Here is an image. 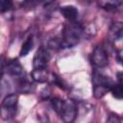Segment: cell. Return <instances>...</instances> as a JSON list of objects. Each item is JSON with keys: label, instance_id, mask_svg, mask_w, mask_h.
<instances>
[{"label": "cell", "instance_id": "cell-1", "mask_svg": "<svg viewBox=\"0 0 123 123\" xmlns=\"http://www.w3.org/2000/svg\"><path fill=\"white\" fill-rule=\"evenodd\" d=\"M51 104L63 123L74 122L77 116V106L72 99H61L56 97L51 100Z\"/></svg>", "mask_w": 123, "mask_h": 123}, {"label": "cell", "instance_id": "cell-2", "mask_svg": "<svg viewBox=\"0 0 123 123\" xmlns=\"http://www.w3.org/2000/svg\"><path fill=\"white\" fill-rule=\"evenodd\" d=\"M84 32L83 26L76 21L66 23L62 30V39L61 40L62 47L75 46L80 41Z\"/></svg>", "mask_w": 123, "mask_h": 123}, {"label": "cell", "instance_id": "cell-3", "mask_svg": "<svg viewBox=\"0 0 123 123\" xmlns=\"http://www.w3.org/2000/svg\"><path fill=\"white\" fill-rule=\"evenodd\" d=\"M112 80L98 71H94L92 74V85H93V95L95 98L100 99L111 90L113 86Z\"/></svg>", "mask_w": 123, "mask_h": 123}, {"label": "cell", "instance_id": "cell-4", "mask_svg": "<svg viewBox=\"0 0 123 123\" xmlns=\"http://www.w3.org/2000/svg\"><path fill=\"white\" fill-rule=\"evenodd\" d=\"M18 96L15 93L7 95L0 105V117L3 120L12 119L17 111Z\"/></svg>", "mask_w": 123, "mask_h": 123}, {"label": "cell", "instance_id": "cell-5", "mask_svg": "<svg viewBox=\"0 0 123 123\" xmlns=\"http://www.w3.org/2000/svg\"><path fill=\"white\" fill-rule=\"evenodd\" d=\"M91 62L96 67H105L109 63V56L102 44H98L92 51L91 54Z\"/></svg>", "mask_w": 123, "mask_h": 123}, {"label": "cell", "instance_id": "cell-6", "mask_svg": "<svg viewBox=\"0 0 123 123\" xmlns=\"http://www.w3.org/2000/svg\"><path fill=\"white\" fill-rule=\"evenodd\" d=\"M50 61V54L44 46H40L33 59V69H39V68H46Z\"/></svg>", "mask_w": 123, "mask_h": 123}, {"label": "cell", "instance_id": "cell-7", "mask_svg": "<svg viewBox=\"0 0 123 123\" xmlns=\"http://www.w3.org/2000/svg\"><path fill=\"white\" fill-rule=\"evenodd\" d=\"M5 71L12 76L19 77L23 73V66L21 65V63L19 62L17 59H13V60L7 62Z\"/></svg>", "mask_w": 123, "mask_h": 123}, {"label": "cell", "instance_id": "cell-8", "mask_svg": "<svg viewBox=\"0 0 123 123\" xmlns=\"http://www.w3.org/2000/svg\"><path fill=\"white\" fill-rule=\"evenodd\" d=\"M61 13L62 14V16L68 20V22H74L76 21V19L78 18L79 15V11L75 6L72 5H65L62 6L60 9Z\"/></svg>", "mask_w": 123, "mask_h": 123}, {"label": "cell", "instance_id": "cell-9", "mask_svg": "<svg viewBox=\"0 0 123 123\" xmlns=\"http://www.w3.org/2000/svg\"><path fill=\"white\" fill-rule=\"evenodd\" d=\"M122 32H123V27L120 22H114L109 32V38L112 43H115L116 41H120L122 38Z\"/></svg>", "mask_w": 123, "mask_h": 123}, {"label": "cell", "instance_id": "cell-10", "mask_svg": "<svg viewBox=\"0 0 123 123\" xmlns=\"http://www.w3.org/2000/svg\"><path fill=\"white\" fill-rule=\"evenodd\" d=\"M32 79L37 83H45L48 79V72L46 68H39V69H33L31 72Z\"/></svg>", "mask_w": 123, "mask_h": 123}, {"label": "cell", "instance_id": "cell-11", "mask_svg": "<svg viewBox=\"0 0 123 123\" xmlns=\"http://www.w3.org/2000/svg\"><path fill=\"white\" fill-rule=\"evenodd\" d=\"M118 77V82L116 84H113V86H111V94L114 98H116L117 100H121L122 99V74L121 72L118 73L117 75Z\"/></svg>", "mask_w": 123, "mask_h": 123}, {"label": "cell", "instance_id": "cell-12", "mask_svg": "<svg viewBox=\"0 0 123 123\" xmlns=\"http://www.w3.org/2000/svg\"><path fill=\"white\" fill-rule=\"evenodd\" d=\"M18 90L20 93H32L35 90V86L27 80H21L18 85Z\"/></svg>", "mask_w": 123, "mask_h": 123}, {"label": "cell", "instance_id": "cell-13", "mask_svg": "<svg viewBox=\"0 0 123 123\" xmlns=\"http://www.w3.org/2000/svg\"><path fill=\"white\" fill-rule=\"evenodd\" d=\"M102 9L106 11H115L122 4L121 1H101L98 3Z\"/></svg>", "mask_w": 123, "mask_h": 123}, {"label": "cell", "instance_id": "cell-14", "mask_svg": "<svg viewBox=\"0 0 123 123\" xmlns=\"http://www.w3.org/2000/svg\"><path fill=\"white\" fill-rule=\"evenodd\" d=\"M33 45H34L33 37H29L25 40V42L22 44V47H21V49H20V56H21V57L27 56V55L30 53V51L32 50Z\"/></svg>", "mask_w": 123, "mask_h": 123}, {"label": "cell", "instance_id": "cell-15", "mask_svg": "<svg viewBox=\"0 0 123 123\" xmlns=\"http://www.w3.org/2000/svg\"><path fill=\"white\" fill-rule=\"evenodd\" d=\"M12 2L10 0H0V13L7 12L12 9Z\"/></svg>", "mask_w": 123, "mask_h": 123}, {"label": "cell", "instance_id": "cell-16", "mask_svg": "<svg viewBox=\"0 0 123 123\" xmlns=\"http://www.w3.org/2000/svg\"><path fill=\"white\" fill-rule=\"evenodd\" d=\"M106 123H121V118L117 113L111 112L108 115Z\"/></svg>", "mask_w": 123, "mask_h": 123}, {"label": "cell", "instance_id": "cell-17", "mask_svg": "<svg viewBox=\"0 0 123 123\" xmlns=\"http://www.w3.org/2000/svg\"><path fill=\"white\" fill-rule=\"evenodd\" d=\"M6 63H7V61L5 60V58L3 56L0 55V81L3 77V74L5 72V68H6Z\"/></svg>", "mask_w": 123, "mask_h": 123}]
</instances>
